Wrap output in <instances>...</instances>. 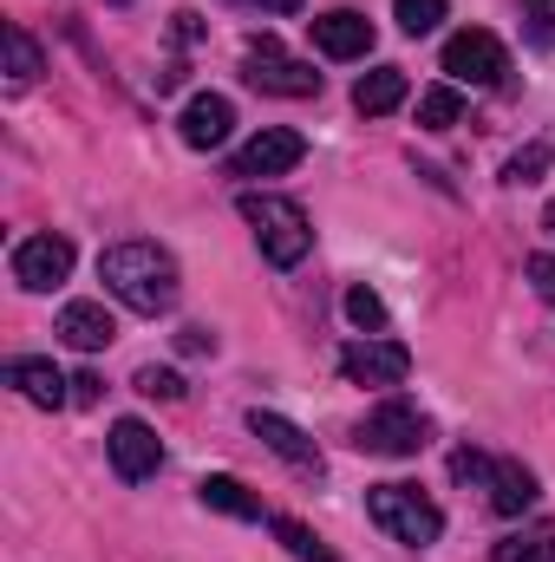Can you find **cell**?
<instances>
[{
	"label": "cell",
	"instance_id": "1f68e13d",
	"mask_svg": "<svg viewBox=\"0 0 555 562\" xmlns=\"http://www.w3.org/2000/svg\"><path fill=\"white\" fill-rule=\"evenodd\" d=\"M249 7H262V13H301V0H249Z\"/></svg>",
	"mask_w": 555,
	"mask_h": 562
},
{
	"label": "cell",
	"instance_id": "f546056e",
	"mask_svg": "<svg viewBox=\"0 0 555 562\" xmlns=\"http://www.w3.org/2000/svg\"><path fill=\"white\" fill-rule=\"evenodd\" d=\"M530 281H536L543 294H555V256H530Z\"/></svg>",
	"mask_w": 555,
	"mask_h": 562
},
{
	"label": "cell",
	"instance_id": "8992f818",
	"mask_svg": "<svg viewBox=\"0 0 555 562\" xmlns=\"http://www.w3.org/2000/svg\"><path fill=\"white\" fill-rule=\"evenodd\" d=\"M444 72H451V86H503L510 53H503V40H497V33L464 26V33H451V40H444Z\"/></svg>",
	"mask_w": 555,
	"mask_h": 562
},
{
	"label": "cell",
	"instance_id": "5bb4252c",
	"mask_svg": "<svg viewBox=\"0 0 555 562\" xmlns=\"http://www.w3.org/2000/svg\"><path fill=\"white\" fill-rule=\"evenodd\" d=\"M59 340L79 347V353H99V347L118 340V321H112L99 301H66V307H59Z\"/></svg>",
	"mask_w": 555,
	"mask_h": 562
},
{
	"label": "cell",
	"instance_id": "ffe728a7",
	"mask_svg": "<svg viewBox=\"0 0 555 562\" xmlns=\"http://www.w3.org/2000/svg\"><path fill=\"white\" fill-rule=\"evenodd\" d=\"M464 119V92L457 86H431V92H418V125L424 132H451Z\"/></svg>",
	"mask_w": 555,
	"mask_h": 562
},
{
	"label": "cell",
	"instance_id": "4dcf8cb0",
	"mask_svg": "<svg viewBox=\"0 0 555 562\" xmlns=\"http://www.w3.org/2000/svg\"><path fill=\"white\" fill-rule=\"evenodd\" d=\"M72 400H79V406H99V380H92V373H79V380H72Z\"/></svg>",
	"mask_w": 555,
	"mask_h": 562
},
{
	"label": "cell",
	"instance_id": "277c9868",
	"mask_svg": "<svg viewBox=\"0 0 555 562\" xmlns=\"http://www.w3.org/2000/svg\"><path fill=\"white\" fill-rule=\"evenodd\" d=\"M353 445L360 451H373V458H418L424 445H431V419L406 406V400H386V406H373L360 431H353Z\"/></svg>",
	"mask_w": 555,
	"mask_h": 562
},
{
	"label": "cell",
	"instance_id": "2e32d148",
	"mask_svg": "<svg viewBox=\"0 0 555 562\" xmlns=\"http://www.w3.org/2000/svg\"><path fill=\"white\" fill-rule=\"evenodd\" d=\"M484 484H490V510H497V517H523V510L536 504V477H530L517 458H497Z\"/></svg>",
	"mask_w": 555,
	"mask_h": 562
},
{
	"label": "cell",
	"instance_id": "cb8c5ba5",
	"mask_svg": "<svg viewBox=\"0 0 555 562\" xmlns=\"http://www.w3.org/2000/svg\"><path fill=\"white\" fill-rule=\"evenodd\" d=\"M550 164H555V150H550V144H530V150H517V157L503 164V177H510V183H536V177H543Z\"/></svg>",
	"mask_w": 555,
	"mask_h": 562
},
{
	"label": "cell",
	"instance_id": "484cf974",
	"mask_svg": "<svg viewBox=\"0 0 555 562\" xmlns=\"http://www.w3.org/2000/svg\"><path fill=\"white\" fill-rule=\"evenodd\" d=\"M438 20H444V0H399V26L406 33H438Z\"/></svg>",
	"mask_w": 555,
	"mask_h": 562
},
{
	"label": "cell",
	"instance_id": "836d02e7",
	"mask_svg": "<svg viewBox=\"0 0 555 562\" xmlns=\"http://www.w3.org/2000/svg\"><path fill=\"white\" fill-rule=\"evenodd\" d=\"M112 7H125V0H112Z\"/></svg>",
	"mask_w": 555,
	"mask_h": 562
},
{
	"label": "cell",
	"instance_id": "e0dca14e",
	"mask_svg": "<svg viewBox=\"0 0 555 562\" xmlns=\"http://www.w3.org/2000/svg\"><path fill=\"white\" fill-rule=\"evenodd\" d=\"M353 105H360L366 119H386L393 105H406V72H399V66H380V72H366V79L353 86Z\"/></svg>",
	"mask_w": 555,
	"mask_h": 562
},
{
	"label": "cell",
	"instance_id": "f1b7e54d",
	"mask_svg": "<svg viewBox=\"0 0 555 562\" xmlns=\"http://www.w3.org/2000/svg\"><path fill=\"white\" fill-rule=\"evenodd\" d=\"M177 347H183V353H216V334H209V327H183Z\"/></svg>",
	"mask_w": 555,
	"mask_h": 562
},
{
	"label": "cell",
	"instance_id": "d6a6232c",
	"mask_svg": "<svg viewBox=\"0 0 555 562\" xmlns=\"http://www.w3.org/2000/svg\"><path fill=\"white\" fill-rule=\"evenodd\" d=\"M543 229H550V236H555V203H550V210H543Z\"/></svg>",
	"mask_w": 555,
	"mask_h": 562
},
{
	"label": "cell",
	"instance_id": "4316f807",
	"mask_svg": "<svg viewBox=\"0 0 555 562\" xmlns=\"http://www.w3.org/2000/svg\"><path fill=\"white\" fill-rule=\"evenodd\" d=\"M523 26H530L536 46H550L555 40V0H523Z\"/></svg>",
	"mask_w": 555,
	"mask_h": 562
},
{
	"label": "cell",
	"instance_id": "9a60e30c",
	"mask_svg": "<svg viewBox=\"0 0 555 562\" xmlns=\"http://www.w3.org/2000/svg\"><path fill=\"white\" fill-rule=\"evenodd\" d=\"M7 386H13L20 400H33L39 413H59V406L72 400V393H66L72 380H66L53 360H13V367H7Z\"/></svg>",
	"mask_w": 555,
	"mask_h": 562
},
{
	"label": "cell",
	"instance_id": "83f0119b",
	"mask_svg": "<svg viewBox=\"0 0 555 562\" xmlns=\"http://www.w3.org/2000/svg\"><path fill=\"white\" fill-rule=\"evenodd\" d=\"M451 477H457V484H477V477H490V458L464 445V451H451Z\"/></svg>",
	"mask_w": 555,
	"mask_h": 562
},
{
	"label": "cell",
	"instance_id": "7402d4cb",
	"mask_svg": "<svg viewBox=\"0 0 555 562\" xmlns=\"http://www.w3.org/2000/svg\"><path fill=\"white\" fill-rule=\"evenodd\" d=\"M0 40H7V79L26 86V79L39 72V46H33V33H26V26H7Z\"/></svg>",
	"mask_w": 555,
	"mask_h": 562
},
{
	"label": "cell",
	"instance_id": "52a82bcc",
	"mask_svg": "<svg viewBox=\"0 0 555 562\" xmlns=\"http://www.w3.org/2000/svg\"><path fill=\"white\" fill-rule=\"evenodd\" d=\"M72 262H79V256H72V243L46 229V236H26V243L13 249V281H20V288H33V294H46V288H59V281L72 276Z\"/></svg>",
	"mask_w": 555,
	"mask_h": 562
},
{
	"label": "cell",
	"instance_id": "3957f363",
	"mask_svg": "<svg viewBox=\"0 0 555 562\" xmlns=\"http://www.w3.org/2000/svg\"><path fill=\"white\" fill-rule=\"evenodd\" d=\"M366 517H373L393 543H406V550H424V543L444 537V510H438L418 484H373V491H366Z\"/></svg>",
	"mask_w": 555,
	"mask_h": 562
},
{
	"label": "cell",
	"instance_id": "9c48e42d",
	"mask_svg": "<svg viewBox=\"0 0 555 562\" xmlns=\"http://www.w3.org/2000/svg\"><path fill=\"white\" fill-rule=\"evenodd\" d=\"M105 451H112V471H118L125 484L157 477V464H163V445H157V431H150L144 419H118L112 438H105Z\"/></svg>",
	"mask_w": 555,
	"mask_h": 562
},
{
	"label": "cell",
	"instance_id": "ba28073f",
	"mask_svg": "<svg viewBox=\"0 0 555 562\" xmlns=\"http://www.w3.org/2000/svg\"><path fill=\"white\" fill-rule=\"evenodd\" d=\"M340 373H347L353 386H399V380L412 373V353H406L399 340H353V347L340 353Z\"/></svg>",
	"mask_w": 555,
	"mask_h": 562
},
{
	"label": "cell",
	"instance_id": "6da1fadb",
	"mask_svg": "<svg viewBox=\"0 0 555 562\" xmlns=\"http://www.w3.org/2000/svg\"><path fill=\"white\" fill-rule=\"evenodd\" d=\"M99 281H105L132 314H170L177 294H183L170 249H157V243H112V249L99 256Z\"/></svg>",
	"mask_w": 555,
	"mask_h": 562
},
{
	"label": "cell",
	"instance_id": "d4e9b609",
	"mask_svg": "<svg viewBox=\"0 0 555 562\" xmlns=\"http://www.w3.org/2000/svg\"><path fill=\"white\" fill-rule=\"evenodd\" d=\"M347 321L353 327H386V301L373 288H347Z\"/></svg>",
	"mask_w": 555,
	"mask_h": 562
},
{
	"label": "cell",
	"instance_id": "4fadbf2b",
	"mask_svg": "<svg viewBox=\"0 0 555 562\" xmlns=\"http://www.w3.org/2000/svg\"><path fill=\"white\" fill-rule=\"evenodd\" d=\"M249 431H256L275 458H287L294 471H320V445H314L294 419H281V413H262V406H256V413H249Z\"/></svg>",
	"mask_w": 555,
	"mask_h": 562
},
{
	"label": "cell",
	"instance_id": "5b68a950",
	"mask_svg": "<svg viewBox=\"0 0 555 562\" xmlns=\"http://www.w3.org/2000/svg\"><path fill=\"white\" fill-rule=\"evenodd\" d=\"M242 79L249 86H262V92H275V99H314L320 92V72L307 66V59H294V53H281V40H249V53H242Z\"/></svg>",
	"mask_w": 555,
	"mask_h": 562
},
{
	"label": "cell",
	"instance_id": "ac0fdd59",
	"mask_svg": "<svg viewBox=\"0 0 555 562\" xmlns=\"http://www.w3.org/2000/svg\"><path fill=\"white\" fill-rule=\"evenodd\" d=\"M196 497H203L209 510H223V517L262 524V497H249V484H236V477H203V484H196Z\"/></svg>",
	"mask_w": 555,
	"mask_h": 562
},
{
	"label": "cell",
	"instance_id": "7a4b0ae2",
	"mask_svg": "<svg viewBox=\"0 0 555 562\" xmlns=\"http://www.w3.org/2000/svg\"><path fill=\"white\" fill-rule=\"evenodd\" d=\"M236 210H242V223L256 229V243H262V256H269L275 269H301V262H307L314 223H307L301 203H287V196H256V190H249Z\"/></svg>",
	"mask_w": 555,
	"mask_h": 562
},
{
	"label": "cell",
	"instance_id": "d6986e66",
	"mask_svg": "<svg viewBox=\"0 0 555 562\" xmlns=\"http://www.w3.org/2000/svg\"><path fill=\"white\" fill-rule=\"evenodd\" d=\"M490 562H555V524H536V530H517V537H503Z\"/></svg>",
	"mask_w": 555,
	"mask_h": 562
},
{
	"label": "cell",
	"instance_id": "44dd1931",
	"mask_svg": "<svg viewBox=\"0 0 555 562\" xmlns=\"http://www.w3.org/2000/svg\"><path fill=\"white\" fill-rule=\"evenodd\" d=\"M269 524H275L281 550H287L294 562H340L327 543H320V537H314V530H307V524H301V517H269Z\"/></svg>",
	"mask_w": 555,
	"mask_h": 562
},
{
	"label": "cell",
	"instance_id": "30bf717a",
	"mask_svg": "<svg viewBox=\"0 0 555 562\" xmlns=\"http://www.w3.org/2000/svg\"><path fill=\"white\" fill-rule=\"evenodd\" d=\"M301 157H307V138L287 132V125H269V132H256V138L236 150V177H281Z\"/></svg>",
	"mask_w": 555,
	"mask_h": 562
},
{
	"label": "cell",
	"instance_id": "7c38bea8",
	"mask_svg": "<svg viewBox=\"0 0 555 562\" xmlns=\"http://www.w3.org/2000/svg\"><path fill=\"white\" fill-rule=\"evenodd\" d=\"M229 125H236V105L223 99V92H196L190 105H183V119H177V132L190 150H216V144L229 138Z\"/></svg>",
	"mask_w": 555,
	"mask_h": 562
},
{
	"label": "cell",
	"instance_id": "603a6c76",
	"mask_svg": "<svg viewBox=\"0 0 555 562\" xmlns=\"http://www.w3.org/2000/svg\"><path fill=\"white\" fill-rule=\"evenodd\" d=\"M132 386H138L144 400H163V406H177V400H183V380H177L170 367H138V380H132Z\"/></svg>",
	"mask_w": 555,
	"mask_h": 562
},
{
	"label": "cell",
	"instance_id": "8fae6325",
	"mask_svg": "<svg viewBox=\"0 0 555 562\" xmlns=\"http://www.w3.org/2000/svg\"><path fill=\"white\" fill-rule=\"evenodd\" d=\"M307 26H314V46H320L327 59H366V53H373V20L353 13V7H333V13H320V20H307Z\"/></svg>",
	"mask_w": 555,
	"mask_h": 562
}]
</instances>
